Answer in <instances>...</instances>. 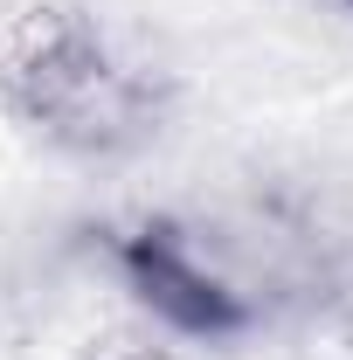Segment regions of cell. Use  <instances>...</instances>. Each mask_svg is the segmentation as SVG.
Listing matches in <instances>:
<instances>
[{
    "mask_svg": "<svg viewBox=\"0 0 353 360\" xmlns=\"http://www.w3.org/2000/svg\"><path fill=\"white\" fill-rule=\"evenodd\" d=\"M118 360H167V354H118Z\"/></svg>",
    "mask_w": 353,
    "mask_h": 360,
    "instance_id": "obj_3",
    "label": "cell"
},
{
    "mask_svg": "<svg viewBox=\"0 0 353 360\" xmlns=\"http://www.w3.org/2000/svg\"><path fill=\"white\" fill-rule=\"evenodd\" d=\"M174 70L77 0H35L0 35V111L77 167H125L174 125Z\"/></svg>",
    "mask_w": 353,
    "mask_h": 360,
    "instance_id": "obj_2",
    "label": "cell"
},
{
    "mask_svg": "<svg viewBox=\"0 0 353 360\" xmlns=\"http://www.w3.org/2000/svg\"><path fill=\"white\" fill-rule=\"evenodd\" d=\"M111 277L139 312L201 347L291 333L353 360V215L312 187H243L104 229Z\"/></svg>",
    "mask_w": 353,
    "mask_h": 360,
    "instance_id": "obj_1",
    "label": "cell"
}]
</instances>
